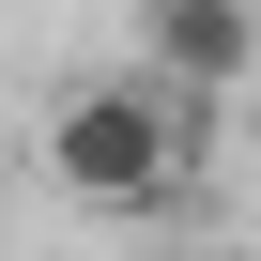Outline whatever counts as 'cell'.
Listing matches in <instances>:
<instances>
[{"instance_id": "obj_1", "label": "cell", "mask_w": 261, "mask_h": 261, "mask_svg": "<svg viewBox=\"0 0 261 261\" xmlns=\"http://www.w3.org/2000/svg\"><path fill=\"white\" fill-rule=\"evenodd\" d=\"M200 108L215 92H185V77H77L62 108H46V185L77 200V215H169L185 200V169H200Z\"/></svg>"}, {"instance_id": "obj_2", "label": "cell", "mask_w": 261, "mask_h": 261, "mask_svg": "<svg viewBox=\"0 0 261 261\" xmlns=\"http://www.w3.org/2000/svg\"><path fill=\"white\" fill-rule=\"evenodd\" d=\"M139 62L185 92H246L261 62V0H139Z\"/></svg>"}]
</instances>
